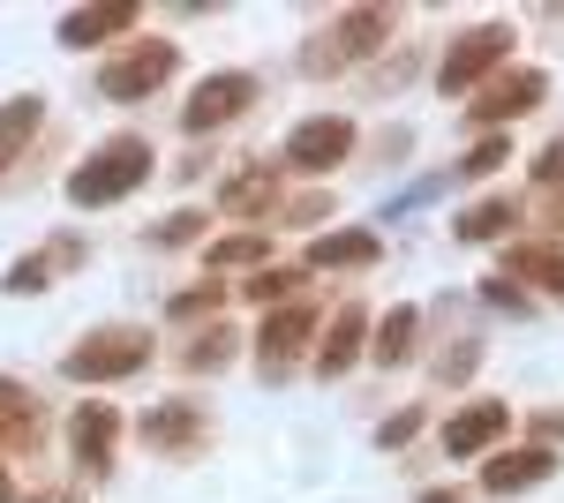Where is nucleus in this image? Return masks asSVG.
Instances as JSON below:
<instances>
[{
    "instance_id": "1",
    "label": "nucleus",
    "mask_w": 564,
    "mask_h": 503,
    "mask_svg": "<svg viewBox=\"0 0 564 503\" xmlns=\"http://www.w3.org/2000/svg\"><path fill=\"white\" fill-rule=\"evenodd\" d=\"M143 181H151V143L143 135H113V143H98L84 166L68 173V204L106 210V204H121V196H135Z\"/></svg>"
},
{
    "instance_id": "2",
    "label": "nucleus",
    "mask_w": 564,
    "mask_h": 503,
    "mask_svg": "<svg viewBox=\"0 0 564 503\" xmlns=\"http://www.w3.org/2000/svg\"><path fill=\"white\" fill-rule=\"evenodd\" d=\"M76 383H121L135 369H151V331L143 324H98L68 346V361H61Z\"/></svg>"
},
{
    "instance_id": "3",
    "label": "nucleus",
    "mask_w": 564,
    "mask_h": 503,
    "mask_svg": "<svg viewBox=\"0 0 564 503\" xmlns=\"http://www.w3.org/2000/svg\"><path fill=\"white\" fill-rule=\"evenodd\" d=\"M512 45H520V31L512 23H467L459 39L444 45V61H436V90H475V84H489L505 61H512Z\"/></svg>"
},
{
    "instance_id": "4",
    "label": "nucleus",
    "mask_w": 564,
    "mask_h": 503,
    "mask_svg": "<svg viewBox=\"0 0 564 503\" xmlns=\"http://www.w3.org/2000/svg\"><path fill=\"white\" fill-rule=\"evenodd\" d=\"M391 23H399V15H391V8H354V15H339V23H332V31H324V39L308 45V76H339V68H347V61H369V53H377V45L391 39Z\"/></svg>"
},
{
    "instance_id": "5",
    "label": "nucleus",
    "mask_w": 564,
    "mask_h": 503,
    "mask_svg": "<svg viewBox=\"0 0 564 503\" xmlns=\"http://www.w3.org/2000/svg\"><path fill=\"white\" fill-rule=\"evenodd\" d=\"M174 39H135V45H121L106 68H98V90L113 98V106H135V98H151V90L174 76Z\"/></svg>"
},
{
    "instance_id": "6",
    "label": "nucleus",
    "mask_w": 564,
    "mask_h": 503,
    "mask_svg": "<svg viewBox=\"0 0 564 503\" xmlns=\"http://www.w3.org/2000/svg\"><path fill=\"white\" fill-rule=\"evenodd\" d=\"M308 338H316V300H279V308H271V324L257 331L263 383H286V376H294V361H302Z\"/></svg>"
},
{
    "instance_id": "7",
    "label": "nucleus",
    "mask_w": 564,
    "mask_h": 503,
    "mask_svg": "<svg viewBox=\"0 0 564 503\" xmlns=\"http://www.w3.org/2000/svg\"><path fill=\"white\" fill-rule=\"evenodd\" d=\"M249 106H257V76L226 68V76H204V84L188 90V106H181V128H188V135H212V128L241 121Z\"/></svg>"
},
{
    "instance_id": "8",
    "label": "nucleus",
    "mask_w": 564,
    "mask_h": 503,
    "mask_svg": "<svg viewBox=\"0 0 564 503\" xmlns=\"http://www.w3.org/2000/svg\"><path fill=\"white\" fill-rule=\"evenodd\" d=\"M505 428H512V406H505V398H467L459 414L444 420V451H452V459H481V451L505 444Z\"/></svg>"
},
{
    "instance_id": "9",
    "label": "nucleus",
    "mask_w": 564,
    "mask_h": 503,
    "mask_svg": "<svg viewBox=\"0 0 564 503\" xmlns=\"http://www.w3.org/2000/svg\"><path fill=\"white\" fill-rule=\"evenodd\" d=\"M347 151H354V121H339V113H316L286 135V166L294 173H332Z\"/></svg>"
},
{
    "instance_id": "10",
    "label": "nucleus",
    "mask_w": 564,
    "mask_h": 503,
    "mask_svg": "<svg viewBox=\"0 0 564 503\" xmlns=\"http://www.w3.org/2000/svg\"><path fill=\"white\" fill-rule=\"evenodd\" d=\"M113 444H121V414L113 406H76V420H68V451H76V466H84L90 481H106L113 473Z\"/></svg>"
},
{
    "instance_id": "11",
    "label": "nucleus",
    "mask_w": 564,
    "mask_h": 503,
    "mask_svg": "<svg viewBox=\"0 0 564 503\" xmlns=\"http://www.w3.org/2000/svg\"><path fill=\"white\" fill-rule=\"evenodd\" d=\"M361 338H369V308H361V300H347V308H339V316L324 324L316 353H308V369H316L324 383H339L354 361H361Z\"/></svg>"
},
{
    "instance_id": "12",
    "label": "nucleus",
    "mask_w": 564,
    "mask_h": 503,
    "mask_svg": "<svg viewBox=\"0 0 564 503\" xmlns=\"http://www.w3.org/2000/svg\"><path fill=\"white\" fill-rule=\"evenodd\" d=\"M143 23V0H106V8H76V15H61L53 23V39L68 45H106V39H121V31H135Z\"/></svg>"
},
{
    "instance_id": "13",
    "label": "nucleus",
    "mask_w": 564,
    "mask_h": 503,
    "mask_svg": "<svg viewBox=\"0 0 564 503\" xmlns=\"http://www.w3.org/2000/svg\"><path fill=\"white\" fill-rule=\"evenodd\" d=\"M204 420H212L204 406H188V398H166V406H151V414L135 420V436H143L151 451H196V444L212 436Z\"/></svg>"
},
{
    "instance_id": "14",
    "label": "nucleus",
    "mask_w": 564,
    "mask_h": 503,
    "mask_svg": "<svg viewBox=\"0 0 564 503\" xmlns=\"http://www.w3.org/2000/svg\"><path fill=\"white\" fill-rule=\"evenodd\" d=\"M542 90H550V84H542L534 68H512V76H489L467 121H475V128H497V121H512V113H527V106H542Z\"/></svg>"
},
{
    "instance_id": "15",
    "label": "nucleus",
    "mask_w": 564,
    "mask_h": 503,
    "mask_svg": "<svg viewBox=\"0 0 564 503\" xmlns=\"http://www.w3.org/2000/svg\"><path fill=\"white\" fill-rule=\"evenodd\" d=\"M550 473H557V451H542V444H527V451H489L481 489H489V496H527V489L550 481Z\"/></svg>"
},
{
    "instance_id": "16",
    "label": "nucleus",
    "mask_w": 564,
    "mask_h": 503,
    "mask_svg": "<svg viewBox=\"0 0 564 503\" xmlns=\"http://www.w3.org/2000/svg\"><path fill=\"white\" fill-rule=\"evenodd\" d=\"M76 263H84V241H76V233H53L39 255L8 263V278H0V286H8V294H39V286H53V278H61V271H76Z\"/></svg>"
},
{
    "instance_id": "17",
    "label": "nucleus",
    "mask_w": 564,
    "mask_h": 503,
    "mask_svg": "<svg viewBox=\"0 0 564 503\" xmlns=\"http://www.w3.org/2000/svg\"><path fill=\"white\" fill-rule=\"evenodd\" d=\"M384 241L369 233V226H339V233H324V241H308L302 271H361V263H377Z\"/></svg>"
},
{
    "instance_id": "18",
    "label": "nucleus",
    "mask_w": 564,
    "mask_h": 503,
    "mask_svg": "<svg viewBox=\"0 0 564 503\" xmlns=\"http://www.w3.org/2000/svg\"><path fill=\"white\" fill-rule=\"evenodd\" d=\"M39 398H31V391H23V383H8L0 376V459H8V451H39Z\"/></svg>"
},
{
    "instance_id": "19",
    "label": "nucleus",
    "mask_w": 564,
    "mask_h": 503,
    "mask_svg": "<svg viewBox=\"0 0 564 503\" xmlns=\"http://www.w3.org/2000/svg\"><path fill=\"white\" fill-rule=\"evenodd\" d=\"M512 226H520V204H512V196H489V204H467L459 218H452V233H459L467 249H489V241H505Z\"/></svg>"
},
{
    "instance_id": "20",
    "label": "nucleus",
    "mask_w": 564,
    "mask_h": 503,
    "mask_svg": "<svg viewBox=\"0 0 564 503\" xmlns=\"http://www.w3.org/2000/svg\"><path fill=\"white\" fill-rule=\"evenodd\" d=\"M39 121H45V98H39V90H23V98H8V106H0V173L31 151Z\"/></svg>"
},
{
    "instance_id": "21",
    "label": "nucleus",
    "mask_w": 564,
    "mask_h": 503,
    "mask_svg": "<svg viewBox=\"0 0 564 503\" xmlns=\"http://www.w3.org/2000/svg\"><path fill=\"white\" fill-rule=\"evenodd\" d=\"M505 271H512V286H520V278H534L542 294H557V300H564V255H557V249L512 241V249H505Z\"/></svg>"
},
{
    "instance_id": "22",
    "label": "nucleus",
    "mask_w": 564,
    "mask_h": 503,
    "mask_svg": "<svg viewBox=\"0 0 564 503\" xmlns=\"http://www.w3.org/2000/svg\"><path fill=\"white\" fill-rule=\"evenodd\" d=\"M414 338H422V308H391L384 324H377V369H399V361H414Z\"/></svg>"
},
{
    "instance_id": "23",
    "label": "nucleus",
    "mask_w": 564,
    "mask_h": 503,
    "mask_svg": "<svg viewBox=\"0 0 564 503\" xmlns=\"http://www.w3.org/2000/svg\"><path fill=\"white\" fill-rule=\"evenodd\" d=\"M271 196H279V166H271V158H257V166L234 173V188H226V210H234V218H249V210H263Z\"/></svg>"
},
{
    "instance_id": "24",
    "label": "nucleus",
    "mask_w": 564,
    "mask_h": 503,
    "mask_svg": "<svg viewBox=\"0 0 564 503\" xmlns=\"http://www.w3.org/2000/svg\"><path fill=\"white\" fill-rule=\"evenodd\" d=\"M226 361H234V324H212L204 338H188V353H181L188 376H218Z\"/></svg>"
},
{
    "instance_id": "25",
    "label": "nucleus",
    "mask_w": 564,
    "mask_h": 503,
    "mask_svg": "<svg viewBox=\"0 0 564 503\" xmlns=\"http://www.w3.org/2000/svg\"><path fill=\"white\" fill-rule=\"evenodd\" d=\"M188 241H204V210H174L151 226V249H188Z\"/></svg>"
},
{
    "instance_id": "26",
    "label": "nucleus",
    "mask_w": 564,
    "mask_h": 503,
    "mask_svg": "<svg viewBox=\"0 0 564 503\" xmlns=\"http://www.w3.org/2000/svg\"><path fill=\"white\" fill-rule=\"evenodd\" d=\"M263 255H271L263 233H226V241H212V263H263Z\"/></svg>"
},
{
    "instance_id": "27",
    "label": "nucleus",
    "mask_w": 564,
    "mask_h": 503,
    "mask_svg": "<svg viewBox=\"0 0 564 503\" xmlns=\"http://www.w3.org/2000/svg\"><path fill=\"white\" fill-rule=\"evenodd\" d=\"M212 308H218V286H181V294L166 300L174 324H196V316H212Z\"/></svg>"
},
{
    "instance_id": "28",
    "label": "nucleus",
    "mask_w": 564,
    "mask_h": 503,
    "mask_svg": "<svg viewBox=\"0 0 564 503\" xmlns=\"http://www.w3.org/2000/svg\"><path fill=\"white\" fill-rule=\"evenodd\" d=\"M505 158H512V143H505V135H489V143H475V151L459 158V181H475V173H497Z\"/></svg>"
},
{
    "instance_id": "29",
    "label": "nucleus",
    "mask_w": 564,
    "mask_h": 503,
    "mask_svg": "<svg viewBox=\"0 0 564 503\" xmlns=\"http://www.w3.org/2000/svg\"><path fill=\"white\" fill-rule=\"evenodd\" d=\"M422 420H430L422 406H399V414H391L384 428H377V444H384V451H399V444H414V436H422Z\"/></svg>"
},
{
    "instance_id": "30",
    "label": "nucleus",
    "mask_w": 564,
    "mask_h": 503,
    "mask_svg": "<svg viewBox=\"0 0 564 503\" xmlns=\"http://www.w3.org/2000/svg\"><path fill=\"white\" fill-rule=\"evenodd\" d=\"M475 369H481V346H475V338H459V346H452V353L436 361V376H444V383H467Z\"/></svg>"
},
{
    "instance_id": "31",
    "label": "nucleus",
    "mask_w": 564,
    "mask_h": 503,
    "mask_svg": "<svg viewBox=\"0 0 564 503\" xmlns=\"http://www.w3.org/2000/svg\"><path fill=\"white\" fill-rule=\"evenodd\" d=\"M294 286H302V271H257L249 278V300H286Z\"/></svg>"
},
{
    "instance_id": "32",
    "label": "nucleus",
    "mask_w": 564,
    "mask_h": 503,
    "mask_svg": "<svg viewBox=\"0 0 564 503\" xmlns=\"http://www.w3.org/2000/svg\"><path fill=\"white\" fill-rule=\"evenodd\" d=\"M481 300H489V308H505V316H527V308H534V300H520L512 278H481Z\"/></svg>"
},
{
    "instance_id": "33",
    "label": "nucleus",
    "mask_w": 564,
    "mask_h": 503,
    "mask_svg": "<svg viewBox=\"0 0 564 503\" xmlns=\"http://www.w3.org/2000/svg\"><path fill=\"white\" fill-rule=\"evenodd\" d=\"M534 181H542L550 196H557V188H564V135H557V143H550V151H542V158H534Z\"/></svg>"
},
{
    "instance_id": "34",
    "label": "nucleus",
    "mask_w": 564,
    "mask_h": 503,
    "mask_svg": "<svg viewBox=\"0 0 564 503\" xmlns=\"http://www.w3.org/2000/svg\"><path fill=\"white\" fill-rule=\"evenodd\" d=\"M0 503H15V481H8V466H0Z\"/></svg>"
},
{
    "instance_id": "35",
    "label": "nucleus",
    "mask_w": 564,
    "mask_h": 503,
    "mask_svg": "<svg viewBox=\"0 0 564 503\" xmlns=\"http://www.w3.org/2000/svg\"><path fill=\"white\" fill-rule=\"evenodd\" d=\"M414 503H459V496H444V489H436V496H414Z\"/></svg>"
},
{
    "instance_id": "36",
    "label": "nucleus",
    "mask_w": 564,
    "mask_h": 503,
    "mask_svg": "<svg viewBox=\"0 0 564 503\" xmlns=\"http://www.w3.org/2000/svg\"><path fill=\"white\" fill-rule=\"evenodd\" d=\"M39 503H76V496H39Z\"/></svg>"
}]
</instances>
